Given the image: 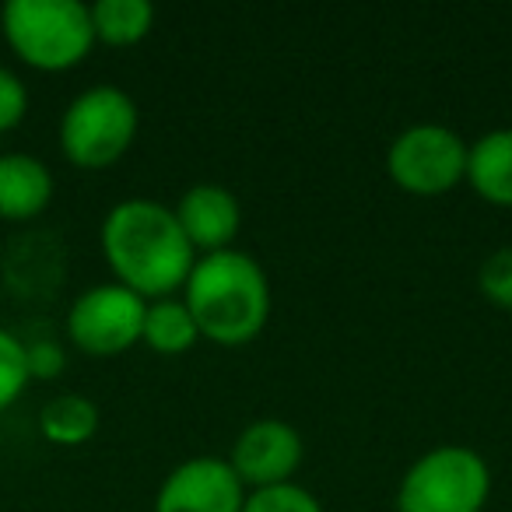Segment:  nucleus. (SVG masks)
Returning <instances> with one entry per match:
<instances>
[{"instance_id": "obj_5", "label": "nucleus", "mask_w": 512, "mask_h": 512, "mask_svg": "<svg viewBox=\"0 0 512 512\" xmlns=\"http://www.w3.org/2000/svg\"><path fill=\"white\" fill-rule=\"evenodd\" d=\"M491 495V467L470 446H432L404 470L397 512H481Z\"/></svg>"}, {"instance_id": "obj_14", "label": "nucleus", "mask_w": 512, "mask_h": 512, "mask_svg": "<svg viewBox=\"0 0 512 512\" xmlns=\"http://www.w3.org/2000/svg\"><path fill=\"white\" fill-rule=\"evenodd\" d=\"M200 341V330L193 313L186 309V302L179 295L169 299H151L144 309V327H141V344H148L158 355H183Z\"/></svg>"}, {"instance_id": "obj_12", "label": "nucleus", "mask_w": 512, "mask_h": 512, "mask_svg": "<svg viewBox=\"0 0 512 512\" xmlns=\"http://www.w3.org/2000/svg\"><path fill=\"white\" fill-rule=\"evenodd\" d=\"M467 183L488 204L512 207V127H495L467 144Z\"/></svg>"}, {"instance_id": "obj_18", "label": "nucleus", "mask_w": 512, "mask_h": 512, "mask_svg": "<svg viewBox=\"0 0 512 512\" xmlns=\"http://www.w3.org/2000/svg\"><path fill=\"white\" fill-rule=\"evenodd\" d=\"M477 288L491 306L512 309V242L484 256L481 271H477Z\"/></svg>"}, {"instance_id": "obj_9", "label": "nucleus", "mask_w": 512, "mask_h": 512, "mask_svg": "<svg viewBox=\"0 0 512 512\" xmlns=\"http://www.w3.org/2000/svg\"><path fill=\"white\" fill-rule=\"evenodd\" d=\"M302 456H306L302 435L288 421L256 418L249 425H242L225 460L232 463V470L246 484V491H256L292 481L295 470L302 467Z\"/></svg>"}, {"instance_id": "obj_15", "label": "nucleus", "mask_w": 512, "mask_h": 512, "mask_svg": "<svg viewBox=\"0 0 512 512\" xmlns=\"http://www.w3.org/2000/svg\"><path fill=\"white\" fill-rule=\"evenodd\" d=\"M92 11L95 43L106 46H137L155 25V8L148 0H95Z\"/></svg>"}, {"instance_id": "obj_1", "label": "nucleus", "mask_w": 512, "mask_h": 512, "mask_svg": "<svg viewBox=\"0 0 512 512\" xmlns=\"http://www.w3.org/2000/svg\"><path fill=\"white\" fill-rule=\"evenodd\" d=\"M99 246L116 285L141 299H169L183 292L197 249L190 246L169 204L151 197H127L102 218Z\"/></svg>"}, {"instance_id": "obj_20", "label": "nucleus", "mask_w": 512, "mask_h": 512, "mask_svg": "<svg viewBox=\"0 0 512 512\" xmlns=\"http://www.w3.org/2000/svg\"><path fill=\"white\" fill-rule=\"evenodd\" d=\"M25 358H29V376L32 379H57L67 365V355H64V344L60 341H32L25 344Z\"/></svg>"}, {"instance_id": "obj_16", "label": "nucleus", "mask_w": 512, "mask_h": 512, "mask_svg": "<svg viewBox=\"0 0 512 512\" xmlns=\"http://www.w3.org/2000/svg\"><path fill=\"white\" fill-rule=\"evenodd\" d=\"M29 383L32 376H29V358H25V341L11 334L8 327H0V414L22 400Z\"/></svg>"}, {"instance_id": "obj_17", "label": "nucleus", "mask_w": 512, "mask_h": 512, "mask_svg": "<svg viewBox=\"0 0 512 512\" xmlns=\"http://www.w3.org/2000/svg\"><path fill=\"white\" fill-rule=\"evenodd\" d=\"M242 512H327L323 502L302 484H274V488H256L246 491V505Z\"/></svg>"}, {"instance_id": "obj_4", "label": "nucleus", "mask_w": 512, "mask_h": 512, "mask_svg": "<svg viewBox=\"0 0 512 512\" xmlns=\"http://www.w3.org/2000/svg\"><path fill=\"white\" fill-rule=\"evenodd\" d=\"M137 127H141V113L123 88L92 85L74 95L60 116V151L74 169H109L130 151Z\"/></svg>"}, {"instance_id": "obj_10", "label": "nucleus", "mask_w": 512, "mask_h": 512, "mask_svg": "<svg viewBox=\"0 0 512 512\" xmlns=\"http://www.w3.org/2000/svg\"><path fill=\"white\" fill-rule=\"evenodd\" d=\"M172 211L197 256L228 249L242 225L239 197L221 183H193L190 190H183Z\"/></svg>"}, {"instance_id": "obj_2", "label": "nucleus", "mask_w": 512, "mask_h": 512, "mask_svg": "<svg viewBox=\"0 0 512 512\" xmlns=\"http://www.w3.org/2000/svg\"><path fill=\"white\" fill-rule=\"evenodd\" d=\"M179 299L197 320L200 337L221 348H242L271 320V278L253 253L228 246L197 256Z\"/></svg>"}, {"instance_id": "obj_8", "label": "nucleus", "mask_w": 512, "mask_h": 512, "mask_svg": "<svg viewBox=\"0 0 512 512\" xmlns=\"http://www.w3.org/2000/svg\"><path fill=\"white\" fill-rule=\"evenodd\" d=\"M246 484L225 456H190L158 484L151 512H242Z\"/></svg>"}, {"instance_id": "obj_19", "label": "nucleus", "mask_w": 512, "mask_h": 512, "mask_svg": "<svg viewBox=\"0 0 512 512\" xmlns=\"http://www.w3.org/2000/svg\"><path fill=\"white\" fill-rule=\"evenodd\" d=\"M29 116V88L11 67L0 64V134H11Z\"/></svg>"}, {"instance_id": "obj_11", "label": "nucleus", "mask_w": 512, "mask_h": 512, "mask_svg": "<svg viewBox=\"0 0 512 512\" xmlns=\"http://www.w3.org/2000/svg\"><path fill=\"white\" fill-rule=\"evenodd\" d=\"M57 179L43 158L29 151H8L0 155V218L4 221H32L53 204Z\"/></svg>"}, {"instance_id": "obj_7", "label": "nucleus", "mask_w": 512, "mask_h": 512, "mask_svg": "<svg viewBox=\"0 0 512 512\" xmlns=\"http://www.w3.org/2000/svg\"><path fill=\"white\" fill-rule=\"evenodd\" d=\"M144 309H148V299L116 281L92 285L67 309V341L92 358L123 355L134 344H141Z\"/></svg>"}, {"instance_id": "obj_6", "label": "nucleus", "mask_w": 512, "mask_h": 512, "mask_svg": "<svg viewBox=\"0 0 512 512\" xmlns=\"http://www.w3.org/2000/svg\"><path fill=\"white\" fill-rule=\"evenodd\" d=\"M386 172L404 193L439 197L467 179V141L446 123H411L386 148Z\"/></svg>"}, {"instance_id": "obj_13", "label": "nucleus", "mask_w": 512, "mask_h": 512, "mask_svg": "<svg viewBox=\"0 0 512 512\" xmlns=\"http://www.w3.org/2000/svg\"><path fill=\"white\" fill-rule=\"evenodd\" d=\"M39 432L53 446H81L99 432V404L85 393H57L39 407Z\"/></svg>"}, {"instance_id": "obj_3", "label": "nucleus", "mask_w": 512, "mask_h": 512, "mask_svg": "<svg viewBox=\"0 0 512 512\" xmlns=\"http://www.w3.org/2000/svg\"><path fill=\"white\" fill-rule=\"evenodd\" d=\"M0 32L25 67L60 74L85 64L95 46L92 11L81 0H8Z\"/></svg>"}]
</instances>
